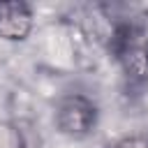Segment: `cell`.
<instances>
[{"instance_id": "6da1fadb", "label": "cell", "mask_w": 148, "mask_h": 148, "mask_svg": "<svg viewBox=\"0 0 148 148\" xmlns=\"http://www.w3.org/2000/svg\"><path fill=\"white\" fill-rule=\"evenodd\" d=\"M111 56L116 58L123 76L139 86L148 79V30L139 23H118L109 42Z\"/></svg>"}, {"instance_id": "7a4b0ae2", "label": "cell", "mask_w": 148, "mask_h": 148, "mask_svg": "<svg viewBox=\"0 0 148 148\" xmlns=\"http://www.w3.org/2000/svg\"><path fill=\"white\" fill-rule=\"evenodd\" d=\"M97 125V106L81 92L65 95L56 106V127L69 139L88 136Z\"/></svg>"}, {"instance_id": "3957f363", "label": "cell", "mask_w": 148, "mask_h": 148, "mask_svg": "<svg viewBox=\"0 0 148 148\" xmlns=\"http://www.w3.org/2000/svg\"><path fill=\"white\" fill-rule=\"evenodd\" d=\"M32 30V9L21 0L0 2V37L7 42H21Z\"/></svg>"}, {"instance_id": "277c9868", "label": "cell", "mask_w": 148, "mask_h": 148, "mask_svg": "<svg viewBox=\"0 0 148 148\" xmlns=\"http://www.w3.org/2000/svg\"><path fill=\"white\" fill-rule=\"evenodd\" d=\"M116 148H148V136L143 134H132V136H125L116 143Z\"/></svg>"}]
</instances>
